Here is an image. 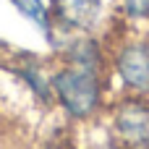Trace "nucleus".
<instances>
[{"mask_svg":"<svg viewBox=\"0 0 149 149\" xmlns=\"http://www.w3.org/2000/svg\"><path fill=\"white\" fill-rule=\"evenodd\" d=\"M110 55L102 34L68 37L50 63L55 107L73 123L100 120L110 102Z\"/></svg>","mask_w":149,"mask_h":149,"instance_id":"nucleus-1","label":"nucleus"},{"mask_svg":"<svg viewBox=\"0 0 149 149\" xmlns=\"http://www.w3.org/2000/svg\"><path fill=\"white\" fill-rule=\"evenodd\" d=\"M102 37L107 42L113 79L120 81V89L149 97V29L107 21Z\"/></svg>","mask_w":149,"mask_h":149,"instance_id":"nucleus-2","label":"nucleus"},{"mask_svg":"<svg viewBox=\"0 0 149 149\" xmlns=\"http://www.w3.org/2000/svg\"><path fill=\"white\" fill-rule=\"evenodd\" d=\"M105 149H149V97L120 92L102 113Z\"/></svg>","mask_w":149,"mask_h":149,"instance_id":"nucleus-3","label":"nucleus"},{"mask_svg":"<svg viewBox=\"0 0 149 149\" xmlns=\"http://www.w3.org/2000/svg\"><path fill=\"white\" fill-rule=\"evenodd\" d=\"M47 3L58 29V47L73 34H97L105 24L102 0H47Z\"/></svg>","mask_w":149,"mask_h":149,"instance_id":"nucleus-4","label":"nucleus"},{"mask_svg":"<svg viewBox=\"0 0 149 149\" xmlns=\"http://www.w3.org/2000/svg\"><path fill=\"white\" fill-rule=\"evenodd\" d=\"M24 18H29L45 37L52 47H58V29H55V21H52V10H50V3L47 0H8Z\"/></svg>","mask_w":149,"mask_h":149,"instance_id":"nucleus-5","label":"nucleus"},{"mask_svg":"<svg viewBox=\"0 0 149 149\" xmlns=\"http://www.w3.org/2000/svg\"><path fill=\"white\" fill-rule=\"evenodd\" d=\"M110 21L123 26L149 29V0H113Z\"/></svg>","mask_w":149,"mask_h":149,"instance_id":"nucleus-6","label":"nucleus"},{"mask_svg":"<svg viewBox=\"0 0 149 149\" xmlns=\"http://www.w3.org/2000/svg\"><path fill=\"white\" fill-rule=\"evenodd\" d=\"M0 141H3V134H0Z\"/></svg>","mask_w":149,"mask_h":149,"instance_id":"nucleus-7","label":"nucleus"}]
</instances>
